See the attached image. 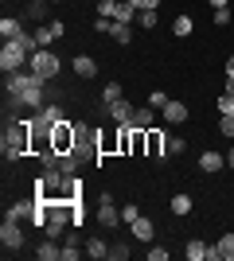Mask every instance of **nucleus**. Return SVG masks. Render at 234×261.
<instances>
[{"instance_id": "12", "label": "nucleus", "mask_w": 234, "mask_h": 261, "mask_svg": "<svg viewBox=\"0 0 234 261\" xmlns=\"http://www.w3.org/2000/svg\"><path fill=\"white\" fill-rule=\"evenodd\" d=\"M110 152H121V129L117 133H98V156H110Z\"/></svg>"}, {"instance_id": "18", "label": "nucleus", "mask_w": 234, "mask_h": 261, "mask_svg": "<svg viewBox=\"0 0 234 261\" xmlns=\"http://www.w3.org/2000/svg\"><path fill=\"white\" fill-rule=\"evenodd\" d=\"M223 164H226V156H219V152H203V156H199V168H203L207 175L223 172Z\"/></svg>"}, {"instance_id": "44", "label": "nucleus", "mask_w": 234, "mask_h": 261, "mask_svg": "<svg viewBox=\"0 0 234 261\" xmlns=\"http://www.w3.org/2000/svg\"><path fill=\"white\" fill-rule=\"evenodd\" d=\"M207 4H211L215 12H219V8H226V0H207Z\"/></svg>"}, {"instance_id": "41", "label": "nucleus", "mask_w": 234, "mask_h": 261, "mask_svg": "<svg viewBox=\"0 0 234 261\" xmlns=\"http://www.w3.org/2000/svg\"><path fill=\"white\" fill-rule=\"evenodd\" d=\"M148 261H168V250H164V246H156V250H148Z\"/></svg>"}, {"instance_id": "24", "label": "nucleus", "mask_w": 234, "mask_h": 261, "mask_svg": "<svg viewBox=\"0 0 234 261\" xmlns=\"http://www.w3.org/2000/svg\"><path fill=\"white\" fill-rule=\"evenodd\" d=\"M113 39H117V43H129V39H133V23H125V20H113Z\"/></svg>"}, {"instance_id": "23", "label": "nucleus", "mask_w": 234, "mask_h": 261, "mask_svg": "<svg viewBox=\"0 0 234 261\" xmlns=\"http://www.w3.org/2000/svg\"><path fill=\"white\" fill-rule=\"evenodd\" d=\"M86 253H90L94 261H106V257H110V246H106L101 238H90V242H86Z\"/></svg>"}, {"instance_id": "8", "label": "nucleus", "mask_w": 234, "mask_h": 261, "mask_svg": "<svg viewBox=\"0 0 234 261\" xmlns=\"http://www.w3.org/2000/svg\"><path fill=\"white\" fill-rule=\"evenodd\" d=\"M164 148H168V137L152 125V129L145 133V156H152V160H164Z\"/></svg>"}, {"instance_id": "26", "label": "nucleus", "mask_w": 234, "mask_h": 261, "mask_svg": "<svg viewBox=\"0 0 234 261\" xmlns=\"http://www.w3.org/2000/svg\"><path fill=\"white\" fill-rule=\"evenodd\" d=\"M191 32H195V23H191V16H176V23H172V35H179V39H188Z\"/></svg>"}, {"instance_id": "20", "label": "nucleus", "mask_w": 234, "mask_h": 261, "mask_svg": "<svg viewBox=\"0 0 234 261\" xmlns=\"http://www.w3.org/2000/svg\"><path fill=\"white\" fill-rule=\"evenodd\" d=\"M32 215H35V199H23V203H16V207L8 211V218H16V222H23V218L32 222Z\"/></svg>"}, {"instance_id": "39", "label": "nucleus", "mask_w": 234, "mask_h": 261, "mask_svg": "<svg viewBox=\"0 0 234 261\" xmlns=\"http://www.w3.org/2000/svg\"><path fill=\"white\" fill-rule=\"evenodd\" d=\"M110 257L113 261H125V257H129V246H110Z\"/></svg>"}, {"instance_id": "30", "label": "nucleus", "mask_w": 234, "mask_h": 261, "mask_svg": "<svg viewBox=\"0 0 234 261\" xmlns=\"http://www.w3.org/2000/svg\"><path fill=\"white\" fill-rule=\"evenodd\" d=\"M117 12H121V0H101V12H98V16H106V20H117Z\"/></svg>"}, {"instance_id": "34", "label": "nucleus", "mask_w": 234, "mask_h": 261, "mask_svg": "<svg viewBox=\"0 0 234 261\" xmlns=\"http://www.w3.org/2000/svg\"><path fill=\"white\" fill-rule=\"evenodd\" d=\"M137 20H141V28H156V12L145 8V12H137Z\"/></svg>"}, {"instance_id": "29", "label": "nucleus", "mask_w": 234, "mask_h": 261, "mask_svg": "<svg viewBox=\"0 0 234 261\" xmlns=\"http://www.w3.org/2000/svg\"><path fill=\"white\" fill-rule=\"evenodd\" d=\"M172 215H191V195H176L172 199Z\"/></svg>"}, {"instance_id": "3", "label": "nucleus", "mask_w": 234, "mask_h": 261, "mask_svg": "<svg viewBox=\"0 0 234 261\" xmlns=\"http://www.w3.org/2000/svg\"><path fill=\"white\" fill-rule=\"evenodd\" d=\"M28 59H32V55L23 51L16 39H4V51H0V70H4V74H12V70H23V63H28Z\"/></svg>"}, {"instance_id": "40", "label": "nucleus", "mask_w": 234, "mask_h": 261, "mask_svg": "<svg viewBox=\"0 0 234 261\" xmlns=\"http://www.w3.org/2000/svg\"><path fill=\"white\" fill-rule=\"evenodd\" d=\"M215 23H219V28H226V23H230V8H219V12H215Z\"/></svg>"}, {"instance_id": "35", "label": "nucleus", "mask_w": 234, "mask_h": 261, "mask_svg": "<svg viewBox=\"0 0 234 261\" xmlns=\"http://www.w3.org/2000/svg\"><path fill=\"white\" fill-rule=\"evenodd\" d=\"M148 106H152V109H164V106H168V94H164V90H156V94H148Z\"/></svg>"}, {"instance_id": "31", "label": "nucleus", "mask_w": 234, "mask_h": 261, "mask_svg": "<svg viewBox=\"0 0 234 261\" xmlns=\"http://www.w3.org/2000/svg\"><path fill=\"white\" fill-rule=\"evenodd\" d=\"M47 4H51V0H32V4H28V16H32V20H43Z\"/></svg>"}, {"instance_id": "36", "label": "nucleus", "mask_w": 234, "mask_h": 261, "mask_svg": "<svg viewBox=\"0 0 234 261\" xmlns=\"http://www.w3.org/2000/svg\"><path fill=\"white\" fill-rule=\"evenodd\" d=\"M219 113H234V94H219Z\"/></svg>"}, {"instance_id": "38", "label": "nucleus", "mask_w": 234, "mask_h": 261, "mask_svg": "<svg viewBox=\"0 0 234 261\" xmlns=\"http://www.w3.org/2000/svg\"><path fill=\"white\" fill-rule=\"evenodd\" d=\"M219 129H223L226 137H234V113H223V121H219Z\"/></svg>"}, {"instance_id": "17", "label": "nucleus", "mask_w": 234, "mask_h": 261, "mask_svg": "<svg viewBox=\"0 0 234 261\" xmlns=\"http://www.w3.org/2000/svg\"><path fill=\"white\" fill-rule=\"evenodd\" d=\"M129 226H133V238H141V242H152V234H156V226L148 222V218H141V215H137Z\"/></svg>"}, {"instance_id": "11", "label": "nucleus", "mask_w": 234, "mask_h": 261, "mask_svg": "<svg viewBox=\"0 0 234 261\" xmlns=\"http://www.w3.org/2000/svg\"><path fill=\"white\" fill-rule=\"evenodd\" d=\"M106 109H110V117L117 121V125H129V121H133V113H137L133 101H125V98H117L113 106H106Z\"/></svg>"}, {"instance_id": "10", "label": "nucleus", "mask_w": 234, "mask_h": 261, "mask_svg": "<svg viewBox=\"0 0 234 261\" xmlns=\"http://www.w3.org/2000/svg\"><path fill=\"white\" fill-rule=\"evenodd\" d=\"M207 257H211V261H234V234H223V238L211 246Z\"/></svg>"}, {"instance_id": "46", "label": "nucleus", "mask_w": 234, "mask_h": 261, "mask_svg": "<svg viewBox=\"0 0 234 261\" xmlns=\"http://www.w3.org/2000/svg\"><path fill=\"white\" fill-rule=\"evenodd\" d=\"M51 4H59V0H51Z\"/></svg>"}, {"instance_id": "16", "label": "nucleus", "mask_w": 234, "mask_h": 261, "mask_svg": "<svg viewBox=\"0 0 234 261\" xmlns=\"http://www.w3.org/2000/svg\"><path fill=\"white\" fill-rule=\"evenodd\" d=\"M129 125H133V129H141V133H148L156 125V117H152V106H145V109H137L133 113V121H129Z\"/></svg>"}, {"instance_id": "1", "label": "nucleus", "mask_w": 234, "mask_h": 261, "mask_svg": "<svg viewBox=\"0 0 234 261\" xmlns=\"http://www.w3.org/2000/svg\"><path fill=\"white\" fill-rule=\"evenodd\" d=\"M0 152L8 160H20L23 152H32V121H12L0 137Z\"/></svg>"}, {"instance_id": "32", "label": "nucleus", "mask_w": 234, "mask_h": 261, "mask_svg": "<svg viewBox=\"0 0 234 261\" xmlns=\"http://www.w3.org/2000/svg\"><path fill=\"white\" fill-rule=\"evenodd\" d=\"M78 253H82V250H78V238L70 234V242L63 246V261H78Z\"/></svg>"}, {"instance_id": "13", "label": "nucleus", "mask_w": 234, "mask_h": 261, "mask_svg": "<svg viewBox=\"0 0 234 261\" xmlns=\"http://www.w3.org/2000/svg\"><path fill=\"white\" fill-rule=\"evenodd\" d=\"M98 222L101 226H117V222H121V211L113 207V199H101L98 203Z\"/></svg>"}, {"instance_id": "7", "label": "nucleus", "mask_w": 234, "mask_h": 261, "mask_svg": "<svg viewBox=\"0 0 234 261\" xmlns=\"http://www.w3.org/2000/svg\"><path fill=\"white\" fill-rule=\"evenodd\" d=\"M0 242H4V250H20L23 246V230L16 218H4V226H0Z\"/></svg>"}, {"instance_id": "5", "label": "nucleus", "mask_w": 234, "mask_h": 261, "mask_svg": "<svg viewBox=\"0 0 234 261\" xmlns=\"http://www.w3.org/2000/svg\"><path fill=\"white\" fill-rule=\"evenodd\" d=\"M51 148H55L59 156L63 152H74V125H70L67 117L55 125V133H51Z\"/></svg>"}, {"instance_id": "4", "label": "nucleus", "mask_w": 234, "mask_h": 261, "mask_svg": "<svg viewBox=\"0 0 234 261\" xmlns=\"http://www.w3.org/2000/svg\"><path fill=\"white\" fill-rule=\"evenodd\" d=\"M43 78L35 74L32 66L28 70H12V74H4V94H23V90H32V86H39Z\"/></svg>"}, {"instance_id": "37", "label": "nucleus", "mask_w": 234, "mask_h": 261, "mask_svg": "<svg viewBox=\"0 0 234 261\" xmlns=\"http://www.w3.org/2000/svg\"><path fill=\"white\" fill-rule=\"evenodd\" d=\"M125 4H133L137 12H145V8H152V12H156V8H160V0H125Z\"/></svg>"}, {"instance_id": "27", "label": "nucleus", "mask_w": 234, "mask_h": 261, "mask_svg": "<svg viewBox=\"0 0 234 261\" xmlns=\"http://www.w3.org/2000/svg\"><path fill=\"white\" fill-rule=\"evenodd\" d=\"M117 98H121V82H106V90H101V101H106V106H113Z\"/></svg>"}, {"instance_id": "19", "label": "nucleus", "mask_w": 234, "mask_h": 261, "mask_svg": "<svg viewBox=\"0 0 234 261\" xmlns=\"http://www.w3.org/2000/svg\"><path fill=\"white\" fill-rule=\"evenodd\" d=\"M74 74L78 78H94V74H98V63H94L90 55H78V59H74Z\"/></svg>"}, {"instance_id": "9", "label": "nucleus", "mask_w": 234, "mask_h": 261, "mask_svg": "<svg viewBox=\"0 0 234 261\" xmlns=\"http://www.w3.org/2000/svg\"><path fill=\"white\" fill-rule=\"evenodd\" d=\"M90 144L98 148V133H94V129H86V125H74V148L82 152V160L90 156Z\"/></svg>"}, {"instance_id": "2", "label": "nucleus", "mask_w": 234, "mask_h": 261, "mask_svg": "<svg viewBox=\"0 0 234 261\" xmlns=\"http://www.w3.org/2000/svg\"><path fill=\"white\" fill-rule=\"evenodd\" d=\"M59 63H63V59H59L55 51H47V47H39V51H35L32 59H28V66H32V70H35L39 78H43V82L59 74Z\"/></svg>"}, {"instance_id": "14", "label": "nucleus", "mask_w": 234, "mask_h": 261, "mask_svg": "<svg viewBox=\"0 0 234 261\" xmlns=\"http://www.w3.org/2000/svg\"><path fill=\"white\" fill-rule=\"evenodd\" d=\"M164 121H168V125H184V121H188V106H184V101H172V98H168V106H164Z\"/></svg>"}, {"instance_id": "33", "label": "nucleus", "mask_w": 234, "mask_h": 261, "mask_svg": "<svg viewBox=\"0 0 234 261\" xmlns=\"http://www.w3.org/2000/svg\"><path fill=\"white\" fill-rule=\"evenodd\" d=\"M184 148H188V141H184V137H168V152H172V156H179Z\"/></svg>"}, {"instance_id": "15", "label": "nucleus", "mask_w": 234, "mask_h": 261, "mask_svg": "<svg viewBox=\"0 0 234 261\" xmlns=\"http://www.w3.org/2000/svg\"><path fill=\"white\" fill-rule=\"evenodd\" d=\"M78 168H82V152H78V148H74V152H63V156H59V172H63V175H74Z\"/></svg>"}, {"instance_id": "28", "label": "nucleus", "mask_w": 234, "mask_h": 261, "mask_svg": "<svg viewBox=\"0 0 234 261\" xmlns=\"http://www.w3.org/2000/svg\"><path fill=\"white\" fill-rule=\"evenodd\" d=\"M32 35H35V43H39V47H47V43H55V39H59L51 23H47V28H39V32H32Z\"/></svg>"}, {"instance_id": "21", "label": "nucleus", "mask_w": 234, "mask_h": 261, "mask_svg": "<svg viewBox=\"0 0 234 261\" xmlns=\"http://www.w3.org/2000/svg\"><path fill=\"white\" fill-rule=\"evenodd\" d=\"M39 261H63V246H55V238H47L39 246Z\"/></svg>"}, {"instance_id": "25", "label": "nucleus", "mask_w": 234, "mask_h": 261, "mask_svg": "<svg viewBox=\"0 0 234 261\" xmlns=\"http://www.w3.org/2000/svg\"><path fill=\"white\" fill-rule=\"evenodd\" d=\"M20 32H23V28H20L16 16H4V20H0V35H4V39H16Z\"/></svg>"}, {"instance_id": "22", "label": "nucleus", "mask_w": 234, "mask_h": 261, "mask_svg": "<svg viewBox=\"0 0 234 261\" xmlns=\"http://www.w3.org/2000/svg\"><path fill=\"white\" fill-rule=\"evenodd\" d=\"M184 253H188V261H203L207 253H211V246H207V242H199V238H191Z\"/></svg>"}, {"instance_id": "6", "label": "nucleus", "mask_w": 234, "mask_h": 261, "mask_svg": "<svg viewBox=\"0 0 234 261\" xmlns=\"http://www.w3.org/2000/svg\"><path fill=\"white\" fill-rule=\"evenodd\" d=\"M8 106L12 109H43V82L23 90V94H8Z\"/></svg>"}, {"instance_id": "45", "label": "nucleus", "mask_w": 234, "mask_h": 261, "mask_svg": "<svg viewBox=\"0 0 234 261\" xmlns=\"http://www.w3.org/2000/svg\"><path fill=\"white\" fill-rule=\"evenodd\" d=\"M226 168H230V172H234V148H230V152H226Z\"/></svg>"}, {"instance_id": "43", "label": "nucleus", "mask_w": 234, "mask_h": 261, "mask_svg": "<svg viewBox=\"0 0 234 261\" xmlns=\"http://www.w3.org/2000/svg\"><path fill=\"white\" fill-rule=\"evenodd\" d=\"M226 78H234V55L226 59Z\"/></svg>"}, {"instance_id": "42", "label": "nucleus", "mask_w": 234, "mask_h": 261, "mask_svg": "<svg viewBox=\"0 0 234 261\" xmlns=\"http://www.w3.org/2000/svg\"><path fill=\"white\" fill-rule=\"evenodd\" d=\"M137 215H141V211H137V207H133V203H129V207H125V211H121V222H133V218H137Z\"/></svg>"}]
</instances>
